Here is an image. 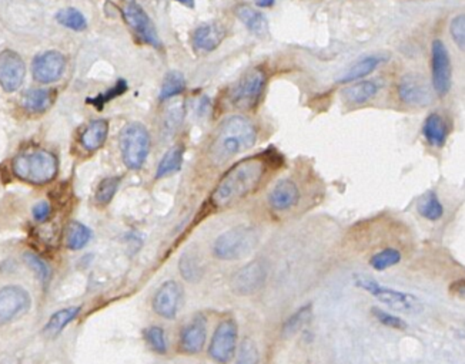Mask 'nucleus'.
I'll return each mask as SVG.
<instances>
[{"mask_svg":"<svg viewBox=\"0 0 465 364\" xmlns=\"http://www.w3.org/2000/svg\"><path fill=\"white\" fill-rule=\"evenodd\" d=\"M269 159L265 155H256L234 164L214 188L210 201L214 208H227L234 202L252 194L261 182Z\"/></svg>","mask_w":465,"mask_h":364,"instance_id":"nucleus-1","label":"nucleus"},{"mask_svg":"<svg viewBox=\"0 0 465 364\" xmlns=\"http://www.w3.org/2000/svg\"><path fill=\"white\" fill-rule=\"evenodd\" d=\"M257 128L245 116H230L216 128L210 144V158L216 165H223L240 152L254 147Z\"/></svg>","mask_w":465,"mask_h":364,"instance_id":"nucleus-2","label":"nucleus"},{"mask_svg":"<svg viewBox=\"0 0 465 364\" xmlns=\"http://www.w3.org/2000/svg\"><path fill=\"white\" fill-rule=\"evenodd\" d=\"M15 175L35 185H43L57 175V158L46 150H35L19 154L12 164Z\"/></svg>","mask_w":465,"mask_h":364,"instance_id":"nucleus-3","label":"nucleus"},{"mask_svg":"<svg viewBox=\"0 0 465 364\" xmlns=\"http://www.w3.org/2000/svg\"><path fill=\"white\" fill-rule=\"evenodd\" d=\"M258 242V234L252 226H236L221 234L214 245L213 252L221 261H237L247 256Z\"/></svg>","mask_w":465,"mask_h":364,"instance_id":"nucleus-4","label":"nucleus"},{"mask_svg":"<svg viewBox=\"0 0 465 364\" xmlns=\"http://www.w3.org/2000/svg\"><path fill=\"white\" fill-rule=\"evenodd\" d=\"M120 151L123 163L130 170H139L146 163L150 151V135L142 123H130L120 132Z\"/></svg>","mask_w":465,"mask_h":364,"instance_id":"nucleus-5","label":"nucleus"},{"mask_svg":"<svg viewBox=\"0 0 465 364\" xmlns=\"http://www.w3.org/2000/svg\"><path fill=\"white\" fill-rule=\"evenodd\" d=\"M356 285L371 293L375 299L391 307L392 310H397L404 314H418L424 310L423 302L411 293H404L400 290L384 287L379 282L366 276H357Z\"/></svg>","mask_w":465,"mask_h":364,"instance_id":"nucleus-6","label":"nucleus"},{"mask_svg":"<svg viewBox=\"0 0 465 364\" xmlns=\"http://www.w3.org/2000/svg\"><path fill=\"white\" fill-rule=\"evenodd\" d=\"M267 81V76L261 68H253L243 76L233 87L230 101L238 110H252L257 105L263 90Z\"/></svg>","mask_w":465,"mask_h":364,"instance_id":"nucleus-7","label":"nucleus"},{"mask_svg":"<svg viewBox=\"0 0 465 364\" xmlns=\"http://www.w3.org/2000/svg\"><path fill=\"white\" fill-rule=\"evenodd\" d=\"M32 307L30 293L19 285H8L0 287V326L9 325Z\"/></svg>","mask_w":465,"mask_h":364,"instance_id":"nucleus-8","label":"nucleus"},{"mask_svg":"<svg viewBox=\"0 0 465 364\" xmlns=\"http://www.w3.org/2000/svg\"><path fill=\"white\" fill-rule=\"evenodd\" d=\"M433 65V87L437 96L444 97L450 93L453 84L451 57L444 41L435 39L431 48Z\"/></svg>","mask_w":465,"mask_h":364,"instance_id":"nucleus-9","label":"nucleus"},{"mask_svg":"<svg viewBox=\"0 0 465 364\" xmlns=\"http://www.w3.org/2000/svg\"><path fill=\"white\" fill-rule=\"evenodd\" d=\"M237 337V323L233 318L221 322L213 334L209 347L210 358L218 364H229L236 356Z\"/></svg>","mask_w":465,"mask_h":364,"instance_id":"nucleus-10","label":"nucleus"},{"mask_svg":"<svg viewBox=\"0 0 465 364\" xmlns=\"http://www.w3.org/2000/svg\"><path fill=\"white\" fill-rule=\"evenodd\" d=\"M123 17L127 25L131 28V30L137 34V37H140V40L151 46V48L156 49L162 48V41L158 34V30L140 5L135 2L127 3L123 9Z\"/></svg>","mask_w":465,"mask_h":364,"instance_id":"nucleus-11","label":"nucleus"},{"mask_svg":"<svg viewBox=\"0 0 465 364\" xmlns=\"http://www.w3.org/2000/svg\"><path fill=\"white\" fill-rule=\"evenodd\" d=\"M26 65L23 59L13 50L0 53V85L6 93H15L25 81Z\"/></svg>","mask_w":465,"mask_h":364,"instance_id":"nucleus-12","label":"nucleus"},{"mask_svg":"<svg viewBox=\"0 0 465 364\" xmlns=\"http://www.w3.org/2000/svg\"><path fill=\"white\" fill-rule=\"evenodd\" d=\"M66 68V59L57 50H48L37 54L32 63V74L37 83L52 84L57 81Z\"/></svg>","mask_w":465,"mask_h":364,"instance_id":"nucleus-13","label":"nucleus"},{"mask_svg":"<svg viewBox=\"0 0 465 364\" xmlns=\"http://www.w3.org/2000/svg\"><path fill=\"white\" fill-rule=\"evenodd\" d=\"M398 96L403 103L415 107H426L433 100L428 81L419 74H406L398 84Z\"/></svg>","mask_w":465,"mask_h":364,"instance_id":"nucleus-14","label":"nucleus"},{"mask_svg":"<svg viewBox=\"0 0 465 364\" xmlns=\"http://www.w3.org/2000/svg\"><path fill=\"white\" fill-rule=\"evenodd\" d=\"M182 296V286L174 281H167L154 293L153 310L159 316L171 321V318L175 317L177 312H179Z\"/></svg>","mask_w":465,"mask_h":364,"instance_id":"nucleus-15","label":"nucleus"},{"mask_svg":"<svg viewBox=\"0 0 465 364\" xmlns=\"http://www.w3.org/2000/svg\"><path fill=\"white\" fill-rule=\"evenodd\" d=\"M207 336V321L203 314L196 316L180 333V349L186 354H197L203 350Z\"/></svg>","mask_w":465,"mask_h":364,"instance_id":"nucleus-16","label":"nucleus"},{"mask_svg":"<svg viewBox=\"0 0 465 364\" xmlns=\"http://www.w3.org/2000/svg\"><path fill=\"white\" fill-rule=\"evenodd\" d=\"M265 278H267L265 266L261 262H252L236 273L233 287L238 294H250L264 285Z\"/></svg>","mask_w":465,"mask_h":364,"instance_id":"nucleus-17","label":"nucleus"},{"mask_svg":"<svg viewBox=\"0 0 465 364\" xmlns=\"http://www.w3.org/2000/svg\"><path fill=\"white\" fill-rule=\"evenodd\" d=\"M226 37V28L221 23H205L198 26L191 37L193 48L198 53H210L216 50Z\"/></svg>","mask_w":465,"mask_h":364,"instance_id":"nucleus-18","label":"nucleus"},{"mask_svg":"<svg viewBox=\"0 0 465 364\" xmlns=\"http://www.w3.org/2000/svg\"><path fill=\"white\" fill-rule=\"evenodd\" d=\"M300 201V190L289 178L280 179L269 194L270 207L276 211L292 210Z\"/></svg>","mask_w":465,"mask_h":364,"instance_id":"nucleus-19","label":"nucleus"},{"mask_svg":"<svg viewBox=\"0 0 465 364\" xmlns=\"http://www.w3.org/2000/svg\"><path fill=\"white\" fill-rule=\"evenodd\" d=\"M388 59V56L384 54H371L367 56L364 59H361L360 61H357L352 67H350V70H347L340 79L339 83H352V81H357L361 80L364 77H367L368 74L374 73L377 70L379 65L383 64L386 60Z\"/></svg>","mask_w":465,"mask_h":364,"instance_id":"nucleus-20","label":"nucleus"},{"mask_svg":"<svg viewBox=\"0 0 465 364\" xmlns=\"http://www.w3.org/2000/svg\"><path fill=\"white\" fill-rule=\"evenodd\" d=\"M108 132V124L106 120H95L88 123V125L83 130L80 135V144L86 151H96L99 150L106 139Z\"/></svg>","mask_w":465,"mask_h":364,"instance_id":"nucleus-21","label":"nucleus"},{"mask_svg":"<svg viewBox=\"0 0 465 364\" xmlns=\"http://www.w3.org/2000/svg\"><path fill=\"white\" fill-rule=\"evenodd\" d=\"M79 313H80V306H72V307H64L61 310H57L56 313L50 316L49 322L44 325L43 336L49 340L56 338L66 326H68L72 321H75Z\"/></svg>","mask_w":465,"mask_h":364,"instance_id":"nucleus-22","label":"nucleus"},{"mask_svg":"<svg viewBox=\"0 0 465 364\" xmlns=\"http://www.w3.org/2000/svg\"><path fill=\"white\" fill-rule=\"evenodd\" d=\"M236 14L243 25H245L253 34L256 36L267 34L269 23L265 20L264 14L260 13L257 9L247 5H241L236 9Z\"/></svg>","mask_w":465,"mask_h":364,"instance_id":"nucleus-23","label":"nucleus"},{"mask_svg":"<svg viewBox=\"0 0 465 364\" xmlns=\"http://www.w3.org/2000/svg\"><path fill=\"white\" fill-rule=\"evenodd\" d=\"M55 100V90L52 88H30L21 97V105L30 112L46 111Z\"/></svg>","mask_w":465,"mask_h":364,"instance_id":"nucleus-24","label":"nucleus"},{"mask_svg":"<svg viewBox=\"0 0 465 364\" xmlns=\"http://www.w3.org/2000/svg\"><path fill=\"white\" fill-rule=\"evenodd\" d=\"M423 132H424L427 143L433 147L444 145L447 135H448V130H447L444 119H442L437 112H433L427 117L424 127H423Z\"/></svg>","mask_w":465,"mask_h":364,"instance_id":"nucleus-25","label":"nucleus"},{"mask_svg":"<svg viewBox=\"0 0 465 364\" xmlns=\"http://www.w3.org/2000/svg\"><path fill=\"white\" fill-rule=\"evenodd\" d=\"M379 93V84L375 81H360L343 90V97L351 104H363Z\"/></svg>","mask_w":465,"mask_h":364,"instance_id":"nucleus-26","label":"nucleus"},{"mask_svg":"<svg viewBox=\"0 0 465 364\" xmlns=\"http://www.w3.org/2000/svg\"><path fill=\"white\" fill-rule=\"evenodd\" d=\"M183 154H184V148L182 145H175L170 148L162 158V161L159 163L156 178L160 179V178L169 176L179 171L183 164Z\"/></svg>","mask_w":465,"mask_h":364,"instance_id":"nucleus-27","label":"nucleus"},{"mask_svg":"<svg viewBox=\"0 0 465 364\" xmlns=\"http://www.w3.org/2000/svg\"><path fill=\"white\" fill-rule=\"evenodd\" d=\"M417 211L419 215L428 221H438L442 218V215H444V207H442V203L439 202L434 191L426 192L418 199Z\"/></svg>","mask_w":465,"mask_h":364,"instance_id":"nucleus-28","label":"nucleus"},{"mask_svg":"<svg viewBox=\"0 0 465 364\" xmlns=\"http://www.w3.org/2000/svg\"><path fill=\"white\" fill-rule=\"evenodd\" d=\"M93 236V232L91 231V228H87L86 225L73 221L68 226V235H66V241H68V246L72 250H79L83 249L88 242H91Z\"/></svg>","mask_w":465,"mask_h":364,"instance_id":"nucleus-29","label":"nucleus"},{"mask_svg":"<svg viewBox=\"0 0 465 364\" xmlns=\"http://www.w3.org/2000/svg\"><path fill=\"white\" fill-rule=\"evenodd\" d=\"M186 88V79L180 72H169L164 76L160 88V100H169L171 97L180 96Z\"/></svg>","mask_w":465,"mask_h":364,"instance_id":"nucleus-30","label":"nucleus"},{"mask_svg":"<svg viewBox=\"0 0 465 364\" xmlns=\"http://www.w3.org/2000/svg\"><path fill=\"white\" fill-rule=\"evenodd\" d=\"M56 20L61 26L75 32H82L87 29V20L82 12L75 8H64L57 12Z\"/></svg>","mask_w":465,"mask_h":364,"instance_id":"nucleus-31","label":"nucleus"},{"mask_svg":"<svg viewBox=\"0 0 465 364\" xmlns=\"http://www.w3.org/2000/svg\"><path fill=\"white\" fill-rule=\"evenodd\" d=\"M312 313H313L312 303H308V305L300 307L292 317H289V321H287L284 323L283 334L284 336H293V334H296L310 321V317H312Z\"/></svg>","mask_w":465,"mask_h":364,"instance_id":"nucleus-32","label":"nucleus"},{"mask_svg":"<svg viewBox=\"0 0 465 364\" xmlns=\"http://www.w3.org/2000/svg\"><path fill=\"white\" fill-rule=\"evenodd\" d=\"M23 258H25V262L29 265V267L36 273L41 285L49 286L50 279H52V267L49 266V263L46 261H43L40 256L30 254V252L25 254Z\"/></svg>","mask_w":465,"mask_h":364,"instance_id":"nucleus-33","label":"nucleus"},{"mask_svg":"<svg viewBox=\"0 0 465 364\" xmlns=\"http://www.w3.org/2000/svg\"><path fill=\"white\" fill-rule=\"evenodd\" d=\"M119 185H120V178H116V176L104 178L96 190V195H95L96 202L99 205H107L116 195Z\"/></svg>","mask_w":465,"mask_h":364,"instance_id":"nucleus-34","label":"nucleus"},{"mask_svg":"<svg viewBox=\"0 0 465 364\" xmlns=\"http://www.w3.org/2000/svg\"><path fill=\"white\" fill-rule=\"evenodd\" d=\"M401 261V254L398 252L397 249H392V247H388V249H384L381 250V252L379 254H375L371 261H370V265L375 269V270H386L397 263H400Z\"/></svg>","mask_w":465,"mask_h":364,"instance_id":"nucleus-35","label":"nucleus"},{"mask_svg":"<svg viewBox=\"0 0 465 364\" xmlns=\"http://www.w3.org/2000/svg\"><path fill=\"white\" fill-rule=\"evenodd\" d=\"M144 337L147 340L149 346L159 354H166L167 352V341L164 336V330L159 326H151L144 330Z\"/></svg>","mask_w":465,"mask_h":364,"instance_id":"nucleus-36","label":"nucleus"},{"mask_svg":"<svg viewBox=\"0 0 465 364\" xmlns=\"http://www.w3.org/2000/svg\"><path fill=\"white\" fill-rule=\"evenodd\" d=\"M126 91H127V83L124 80H119L112 88H110L108 91H106V93L99 94L95 99H88L87 103H91V104L96 105L99 110H102L104 104H107L108 101H112V100L117 99L119 96L124 94Z\"/></svg>","mask_w":465,"mask_h":364,"instance_id":"nucleus-37","label":"nucleus"},{"mask_svg":"<svg viewBox=\"0 0 465 364\" xmlns=\"http://www.w3.org/2000/svg\"><path fill=\"white\" fill-rule=\"evenodd\" d=\"M179 269L182 272V276L189 282H197L198 278L202 276V270L198 267V263L194 256L191 255H183L180 259Z\"/></svg>","mask_w":465,"mask_h":364,"instance_id":"nucleus-38","label":"nucleus"},{"mask_svg":"<svg viewBox=\"0 0 465 364\" xmlns=\"http://www.w3.org/2000/svg\"><path fill=\"white\" fill-rule=\"evenodd\" d=\"M184 117V107L182 103H175L173 104L169 111L166 112V119H164V130L166 132H175V130L179 128L182 124V120Z\"/></svg>","mask_w":465,"mask_h":364,"instance_id":"nucleus-39","label":"nucleus"},{"mask_svg":"<svg viewBox=\"0 0 465 364\" xmlns=\"http://www.w3.org/2000/svg\"><path fill=\"white\" fill-rule=\"evenodd\" d=\"M371 313L375 316V318H377V321L387 326V327H391V329H395V330H406L408 327V325L403 321V318L400 317H395L394 314H390L379 307H372L371 309Z\"/></svg>","mask_w":465,"mask_h":364,"instance_id":"nucleus-40","label":"nucleus"},{"mask_svg":"<svg viewBox=\"0 0 465 364\" xmlns=\"http://www.w3.org/2000/svg\"><path fill=\"white\" fill-rule=\"evenodd\" d=\"M258 349L256 347L254 341L250 338H246L243 341L238 352V363L243 364H258Z\"/></svg>","mask_w":465,"mask_h":364,"instance_id":"nucleus-41","label":"nucleus"},{"mask_svg":"<svg viewBox=\"0 0 465 364\" xmlns=\"http://www.w3.org/2000/svg\"><path fill=\"white\" fill-rule=\"evenodd\" d=\"M450 33L458 46L459 50L465 49V16L458 14L457 17L453 19L451 25H450Z\"/></svg>","mask_w":465,"mask_h":364,"instance_id":"nucleus-42","label":"nucleus"},{"mask_svg":"<svg viewBox=\"0 0 465 364\" xmlns=\"http://www.w3.org/2000/svg\"><path fill=\"white\" fill-rule=\"evenodd\" d=\"M50 212H52V207H50L49 202H44L43 201V202L36 203L35 207H33V218L37 222H44V221H46L50 216Z\"/></svg>","mask_w":465,"mask_h":364,"instance_id":"nucleus-43","label":"nucleus"},{"mask_svg":"<svg viewBox=\"0 0 465 364\" xmlns=\"http://www.w3.org/2000/svg\"><path fill=\"white\" fill-rule=\"evenodd\" d=\"M254 2L258 8H270L274 5L276 0H254Z\"/></svg>","mask_w":465,"mask_h":364,"instance_id":"nucleus-44","label":"nucleus"},{"mask_svg":"<svg viewBox=\"0 0 465 364\" xmlns=\"http://www.w3.org/2000/svg\"><path fill=\"white\" fill-rule=\"evenodd\" d=\"M175 2H179V3H182V5H184V6H187V8H194V0H175Z\"/></svg>","mask_w":465,"mask_h":364,"instance_id":"nucleus-45","label":"nucleus"},{"mask_svg":"<svg viewBox=\"0 0 465 364\" xmlns=\"http://www.w3.org/2000/svg\"><path fill=\"white\" fill-rule=\"evenodd\" d=\"M237 364H243V363H237Z\"/></svg>","mask_w":465,"mask_h":364,"instance_id":"nucleus-46","label":"nucleus"}]
</instances>
